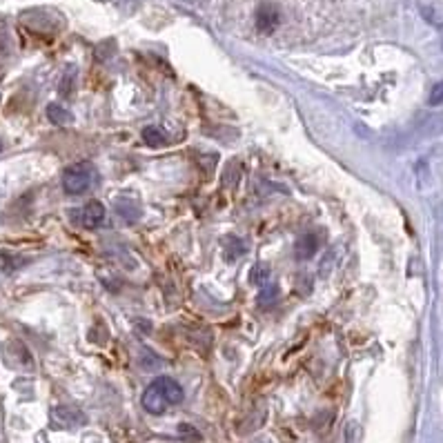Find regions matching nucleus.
<instances>
[{"mask_svg": "<svg viewBox=\"0 0 443 443\" xmlns=\"http://www.w3.org/2000/svg\"><path fill=\"white\" fill-rule=\"evenodd\" d=\"M141 401L150 415H163L170 406H176L183 401V388L170 376H158L145 388Z\"/></svg>", "mask_w": 443, "mask_h": 443, "instance_id": "1", "label": "nucleus"}, {"mask_svg": "<svg viewBox=\"0 0 443 443\" xmlns=\"http://www.w3.org/2000/svg\"><path fill=\"white\" fill-rule=\"evenodd\" d=\"M98 181V172L92 163H78L71 165L62 172V189L71 196L85 194L89 187H94Z\"/></svg>", "mask_w": 443, "mask_h": 443, "instance_id": "2", "label": "nucleus"}, {"mask_svg": "<svg viewBox=\"0 0 443 443\" xmlns=\"http://www.w3.org/2000/svg\"><path fill=\"white\" fill-rule=\"evenodd\" d=\"M254 23H257V29L261 31V34H272V31L277 29L279 23H281V12H279V7L274 5V3H261V5L257 7Z\"/></svg>", "mask_w": 443, "mask_h": 443, "instance_id": "3", "label": "nucleus"}, {"mask_svg": "<svg viewBox=\"0 0 443 443\" xmlns=\"http://www.w3.org/2000/svg\"><path fill=\"white\" fill-rule=\"evenodd\" d=\"M3 358L12 367H31L34 358H31L29 350L20 341H7L3 345Z\"/></svg>", "mask_w": 443, "mask_h": 443, "instance_id": "4", "label": "nucleus"}, {"mask_svg": "<svg viewBox=\"0 0 443 443\" xmlns=\"http://www.w3.org/2000/svg\"><path fill=\"white\" fill-rule=\"evenodd\" d=\"M51 419H54V426L58 428H71V426L85 424V417H82L80 410L69 408V406H60L56 410H51Z\"/></svg>", "mask_w": 443, "mask_h": 443, "instance_id": "5", "label": "nucleus"}, {"mask_svg": "<svg viewBox=\"0 0 443 443\" xmlns=\"http://www.w3.org/2000/svg\"><path fill=\"white\" fill-rule=\"evenodd\" d=\"M82 225L87 229H96L105 223V218H107V212H105V205L98 203V200H89V203L82 207Z\"/></svg>", "mask_w": 443, "mask_h": 443, "instance_id": "6", "label": "nucleus"}, {"mask_svg": "<svg viewBox=\"0 0 443 443\" xmlns=\"http://www.w3.org/2000/svg\"><path fill=\"white\" fill-rule=\"evenodd\" d=\"M319 247H321V236L310 232V234H303L297 241V245H294V254H297L299 261H305V259H312L316 252H319Z\"/></svg>", "mask_w": 443, "mask_h": 443, "instance_id": "7", "label": "nucleus"}, {"mask_svg": "<svg viewBox=\"0 0 443 443\" xmlns=\"http://www.w3.org/2000/svg\"><path fill=\"white\" fill-rule=\"evenodd\" d=\"M114 207H116V214H119L125 223H136L143 214L139 200H134V198H119Z\"/></svg>", "mask_w": 443, "mask_h": 443, "instance_id": "8", "label": "nucleus"}, {"mask_svg": "<svg viewBox=\"0 0 443 443\" xmlns=\"http://www.w3.org/2000/svg\"><path fill=\"white\" fill-rule=\"evenodd\" d=\"M27 259L14 254V252H7V250H0V272L5 274H14L20 266H25Z\"/></svg>", "mask_w": 443, "mask_h": 443, "instance_id": "9", "label": "nucleus"}, {"mask_svg": "<svg viewBox=\"0 0 443 443\" xmlns=\"http://www.w3.org/2000/svg\"><path fill=\"white\" fill-rule=\"evenodd\" d=\"M143 141H145L147 147H163L167 143L163 130L161 128H154V125H150V128L143 130Z\"/></svg>", "mask_w": 443, "mask_h": 443, "instance_id": "10", "label": "nucleus"}, {"mask_svg": "<svg viewBox=\"0 0 443 443\" xmlns=\"http://www.w3.org/2000/svg\"><path fill=\"white\" fill-rule=\"evenodd\" d=\"M47 116L54 125H69L71 123V114L65 107H60V105H49Z\"/></svg>", "mask_w": 443, "mask_h": 443, "instance_id": "11", "label": "nucleus"}, {"mask_svg": "<svg viewBox=\"0 0 443 443\" xmlns=\"http://www.w3.org/2000/svg\"><path fill=\"white\" fill-rule=\"evenodd\" d=\"M223 247H225L227 259H236V257H241V254H245V245L241 243V241H238L236 236L225 238V241H223Z\"/></svg>", "mask_w": 443, "mask_h": 443, "instance_id": "12", "label": "nucleus"}, {"mask_svg": "<svg viewBox=\"0 0 443 443\" xmlns=\"http://www.w3.org/2000/svg\"><path fill=\"white\" fill-rule=\"evenodd\" d=\"M270 266H266V263H259V266L252 268V274H250V281L257 283V286H263L266 281H270Z\"/></svg>", "mask_w": 443, "mask_h": 443, "instance_id": "13", "label": "nucleus"}, {"mask_svg": "<svg viewBox=\"0 0 443 443\" xmlns=\"http://www.w3.org/2000/svg\"><path fill=\"white\" fill-rule=\"evenodd\" d=\"M441 82H437V85H435V89H432V98H430V105H435V107H437V105H441Z\"/></svg>", "mask_w": 443, "mask_h": 443, "instance_id": "14", "label": "nucleus"}, {"mask_svg": "<svg viewBox=\"0 0 443 443\" xmlns=\"http://www.w3.org/2000/svg\"><path fill=\"white\" fill-rule=\"evenodd\" d=\"M0 152H3V143H0Z\"/></svg>", "mask_w": 443, "mask_h": 443, "instance_id": "15", "label": "nucleus"}, {"mask_svg": "<svg viewBox=\"0 0 443 443\" xmlns=\"http://www.w3.org/2000/svg\"><path fill=\"white\" fill-rule=\"evenodd\" d=\"M198 3H200V0H198Z\"/></svg>", "mask_w": 443, "mask_h": 443, "instance_id": "16", "label": "nucleus"}]
</instances>
